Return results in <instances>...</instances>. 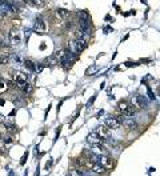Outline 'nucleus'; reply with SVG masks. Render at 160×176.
Here are the masks:
<instances>
[{
	"label": "nucleus",
	"mask_w": 160,
	"mask_h": 176,
	"mask_svg": "<svg viewBox=\"0 0 160 176\" xmlns=\"http://www.w3.org/2000/svg\"><path fill=\"white\" fill-rule=\"evenodd\" d=\"M87 44H88V42H86L84 39L76 37L74 42H71V48H72V51H74V53H80L83 50L87 48Z\"/></svg>",
	"instance_id": "f257e3e1"
},
{
	"label": "nucleus",
	"mask_w": 160,
	"mask_h": 176,
	"mask_svg": "<svg viewBox=\"0 0 160 176\" xmlns=\"http://www.w3.org/2000/svg\"><path fill=\"white\" fill-rule=\"evenodd\" d=\"M96 160L97 163H99L100 165H103V167L105 168V170H112L113 165H115V162H113L111 157H108L107 155H102V156H96Z\"/></svg>",
	"instance_id": "f03ea898"
},
{
	"label": "nucleus",
	"mask_w": 160,
	"mask_h": 176,
	"mask_svg": "<svg viewBox=\"0 0 160 176\" xmlns=\"http://www.w3.org/2000/svg\"><path fill=\"white\" fill-rule=\"evenodd\" d=\"M12 79H14V81L16 83V85H19L20 88L27 83V75L23 73L22 71H15V72L12 73Z\"/></svg>",
	"instance_id": "7ed1b4c3"
},
{
	"label": "nucleus",
	"mask_w": 160,
	"mask_h": 176,
	"mask_svg": "<svg viewBox=\"0 0 160 176\" xmlns=\"http://www.w3.org/2000/svg\"><path fill=\"white\" fill-rule=\"evenodd\" d=\"M104 123H105V127L110 129H117L119 127L122 126V123H120L117 116H107Z\"/></svg>",
	"instance_id": "20e7f679"
},
{
	"label": "nucleus",
	"mask_w": 160,
	"mask_h": 176,
	"mask_svg": "<svg viewBox=\"0 0 160 176\" xmlns=\"http://www.w3.org/2000/svg\"><path fill=\"white\" fill-rule=\"evenodd\" d=\"M131 103H132V106L135 107L138 111H140L141 108H144V107L147 106V100L144 96H136V98H133L132 100H131Z\"/></svg>",
	"instance_id": "39448f33"
},
{
	"label": "nucleus",
	"mask_w": 160,
	"mask_h": 176,
	"mask_svg": "<svg viewBox=\"0 0 160 176\" xmlns=\"http://www.w3.org/2000/svg\"><path fill=\"white\" fill-rule=\"evenodd\" d=\"M87 142L92 145V144H103L104 140L97 135V132H91V134L88 135V137H87Z\"/></svg>",
	"instance_id": "423d86ee"
},
{
	"label": "nucleus",
	"mask_w": 160,
	"mask_h": 176,
	"mask_svg": "<svg viewBox=\"0 0 160 176\" xmlns=\"http://www.w3.org/2000/svg\"><path fill=\"white\" fill-rule=\"evenodd\" d=\"M45 29H47V25H45V22L43 20L42 16H39L37 19H36V23H35V31L36 32H45Z\"/></svg>",
	"instance_id": "0eeeda50"
},
{
	"label": "nucleus",
	"mask_w": 160,
	"mask_h": 176,
	"mask_svg": "<svg viewBox=\"0 0 160 176\" xmlns=\"http://www.w3.org/2000/svg\"><path fill=\"white\" fill-rule=\"evenodd\" d=\"M69 14H71V12H69L68 9H64V8H58V9L55 11V15H56V17H58L59 20L68 19V17H69Z\"/></svg>",
	"instance_id": "6e6552de"
},
{
	"label": "nucleus",
	"mask_w": 160,
	"mask_h": 176,
	"mask_svg": "<svg viewBox=\"0 0 160 176\" xmlns=\"http://www.w3.org/2000/svg\"><path fill=\"white\" fill-rule=\"evenodd\" d=\"M91 152L95 155V156H102V155H105L104 148L102 147V144H92L91 145Z\"/></svg>",
	"instance_id": "1a4fd4ad"
},
{
	"label": "nucleus",
	"mask_w": 160,
	"mask_h": 176,
	"mask_svg": "<svg viewBox=\"0 0 160 176\" xmlns=\"http://www.w3.org/2000/svg\"><path fill=\"white\" fill-rule=\"evenodd\" d=\"M108 129H110V128L102 126V127H99V128L96 129V132H97V135H99V136L102 137L103 140H105V139H108V137H110V131H108Z\"/></svg>",
	"instance_id": "9d476101"
},
{
	"label": "nucleus",
	"mask_w": 160,
	"mask_h": 176,
	"mask_svg": "<svg viewBox=\"0 0 160 176\" xmlns=\"http://www.w3.org/2000/svg\"><path fill=\"white\" fill-rule=\"evenodd\" d=\"M123 124H124L125 127H127L128 129H133V128H136L138 127V123H136V120L135 119H125L124 117V121H123Z\"/></svg>",
	"instance_id": "9b49d317"
},
{
	"label": "nucleus",
	"mask_w": 160,
	"mask_h": 176,
	"mask_svg": "<svg viewBox=\"0 0 160 176\" xmlns=\"http://www.w3.org/2000/svg\"><path fill=\"white\" fill-rule=\"evenodd\" d=\"M91 170L94 171L95 173H97V175H103V173L105 172V168L103 167V165H100L99 163H94V164H92V167H91Z\"/></svg>",
	"instance_id": "f8f14e48"
},
{
	"label": "nucleus",
	"mask_w": 160,
	"mask_h": 176,
	"mask_svg": "<svg viewBox=\"0 0 160 176\" xmlns=\"http://www.w3.org/2000/svg\"><path fill=\"white\" fill-rule=\"evenodd\" d=\"M9 40H11V44L12 45H17L20 42H22V37H20V35L14 34V32H12V34L9 35Z\"/></svg>",
	"instance_id": "ddd939ff"
},
{
	"label": "nucleus",
	"mask_w": 160,
	"mask_h": 176,
	"mask_svg": "<svg viewBox=\"0 0 160 176\" xmlns=\"http://www.w3.org/2000/svg\"><path fill=\"white\" fill-rule=\"evenodd\" d=\"M76 15H77V19L79 20H89V15L87 11H77Z\"/></svg>",
	"instance_id": "4468645a"
},
{
	"label": "nucleus",
	"mask_w": 160,
	"mask_h": 176,
	"mask_svg": "<svg viewBox=\"0 0 160 176\" xmlns=\"http://www.w3.org/2000/svg\"><path fill=\"white\" fill-rule=\"evenodd\" d=\"M128 107H130V104H128V101L123 100V101H120V103H119V106H117V109H119V111H120V112H122V114H123V112H124L125 109L128 108Z\"/></svg>",
	"instance_id": "2eb2a0df"
},
{
	"label": "nucleus",
	"mask_w": 160,
	"mask_h": 176,
	"mask_svg": "<svg viewBox=\"0 0 160 176\" xmlns=\"http://www.w3.org/2000/svg\"><path fill=\"white\" fill-rule=\"evenodd\" d=\"M11 57L9 55H6V53H0V64H8Z\"/></svg>",
	"instance_id": "dca6fc26"
},
{
	"label": "nucleus",
	"mask_w": 160,
	"mask_h": 176,
	"mask_svg": "<svg viewBox=\"0 0 160 176\" xmlns=\"http://www.w3.org/2000/svg\"><path fill=\"white\" fill-rule=\"evenodd\" d=\"M69 176H84V172L81 170H72L69 172Z\"/></svg>",
	"instance_id": "f3484780"
},
{
	"label": "nucleus",
	"mask_w": 160,
	"mask_h": 176,
	"mask_svg": "<svg viewBox=\"0 0 160 176\" xmlns=\"http://www.w3.org/2000/svg\"><path fill=\"white\" fill-rule=\"evenodd\" d=\"M25 65H27V68L30 71H36V65L33 64L31 60H25Z\"/></svg>",
	"instance_id": "a211bd4d"
},
{
	"label": "nucleus",
	"mask_w": 160,
	"mask_h": 176,
	"mask_svg": "<svg viewBox=\"0 0 160 176\" xmlns=\"http://www.w3.org/2000/svg\"><path fill=\"white\" fill-rule=\"evenodd\" d=\"M97 71V68L95 67V65H92V67H89L88 70L86 71V75H92V73H95Z\"/></svg>",
	"instance_id": "6ab92c4d"
},
{
	"label": "nucleus",
	"mask_w": 160,
	"mask_h": 176,
	"mask_svg": "<svg viewBox=\"0 0 160 176\" xmlns=\"http://www.w3.org/2000/svg\"><path fill=\"white\" fill-rule=\"evenodd\" d=\"M22 90L24 91L25 93H30V92H31V85H30V84H28V83H25L24 85L22 87Z\"/></svg>",
	"instance_id": "aec40b11"
},
{
	"label": "nucleus",
	"mask_w": 160,
	"mask_h": 176,
	"mask_svg": "<svg viewBox=\"0 0 160 176\" xmlns=\"http://www.w3.org/2000/svg\"><path fill=\"white\" fill-rule=\"evenodd\" d=\"M6 152V144L4 142H0V155H3Z\"/></svg>",
	"instance_id": "412c9836"
},
{
	"label": "nucleus",
	"mask_w": 160,
	"mask_h": 176,
	"mask_svg": "<svg viewBox=\"0 0 160 176\" xmlns=\"http://www.w3.org/2000/svg\"><path fill=\"white\" fill-rule=\"evenodd\" d=\"M148 96H149L151 100H155V95H154V92L151 91V88H148Z\"/></svg>",
	"instance_id": "4be33fe9"
},
{
	"label": "nucleus",
	"mask_w": 160,
	"mask_h": 176,
	"mask_svg": "<svg viewBox=\"0 0 160 176\" xmlns=\"http://www.w3.org/2000/svg\"><path fill=\"white\" fill-rule=\"evenodd\" d=\"M7 90V85L4 83H0V92H4Z\"/></svg>",
	"instance_id": "5701e85b"
},
{
	"label": "nucleus",
	"mask_w": 160,
	"mask_h": 176,
	"mask_svg": "<svg viewBox=\"0 0 160 176\" xmlns=\"http://www.w3.org/2000/svg\"><path fill=\"white\" fill-rule=\"evenodd\" d=\"M12 59H14V60H15L16 63H20V62H22V59H20V56H19V55H14V57H12Z\"/></svg>",
	"instance_id": "b1692460"
},
{
	"label": "nucleus",
	"mask_w": 160,
	"mask_h": 176,
	"mask_svg": "<svg viewBox=\"0 0 160 176\" xmlns=\"http://www.w3.org/2000/svg\"><path fill=\"white\" fill-rule=\"evenodd\" d=\"M72 27H74V23H72V22L67 23V28H68V29H69V28H72Z\"/></svg>",
	"instance_id": "393cba45"
},
{
	"label": "nucleus",
	"mask_w": 160,
	"mask_h": 176,
	"mask_svg": "<svg viewBox=\"0 0 160 176\" xmlns=\"http://www.w3.org/2000/svg\"><path fill=\"white\" fill-rule=\"evenodd\" d=\"M50 167H51V160L50 162H47V164H45V170H48Z\"/></svg>",
	"instance_id": "a878e982"
},
{
	"label": "nucleus",
	"mask_w": 160,
	"mask_h": 176,
	"mask_svg": "<svg viewBox=\"0 0 160 176\" xmlns=\"http://www.w3.org/2000/svg\"><path fill=\"white\" fill-rule=\"evenodd\" d=\"M3 19H4V14H3V12H0V22H1Z\"/></svg>",
	"instance_id": "bb28decb"
},
{
	"label": "nucleus",
	"mask_w": 160,
	"mask_h": 176,
	"mask_svg": "<svg viewBox=\"0 0 160 176\" xmlns=\"http://www.w3.org/2000/svg\"><path fill=\"white\" fill-rule=\"evenodd\" d=\"M44 48H45V44H44V43H42V47H40V50H44Z\"/></svg>",
	"instance_id": "cd10ccee"
},
{
	"label": "nucleus",
	"mask_w": 160,
	"mask_h": 176,
	"mask_svg": "<svg viewBox=\"0 0 160 176\" xmlns=\"http://www.w3.org/2000/svg\"><path fill=\"white\" fill-rule=\"evenodd\" d=\"M1 120H4V116H3V115H0V123H1Z\"/></svg>",
	"instance_id": "c85d7f7f"
}]
</instances>
